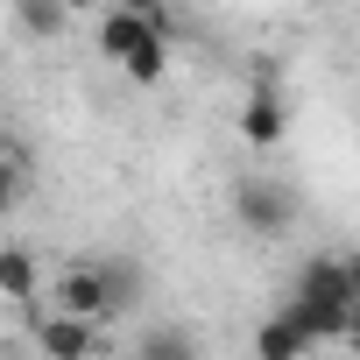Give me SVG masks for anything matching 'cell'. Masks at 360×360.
<instances>
[{
	"label": "cell",
	"instance_id": "obj_1",
	"mask_svg": "<svg viewBox=\"0 0 360 360\" xmlns=\"http://www.w3.org/2000/svg\"><path fill=\"white\" fill-rule=\"evenodd\" d=\"M233 219H240L248 233L276 240V233H290V226H297V198H290V184H269V176H240V184H233Z\"/></svg>",
	"mask_w": 360,
	"mask_h": 360
},
{
	"label": "cell",
	"instance_id": "obj_2",
	"mask_svg": "<svg viewBox=\"0 0 360 360\" xmlns=\"http://www.w3.org/2000/svg\"><path fill=\"white\" fill-rule=\"evenodd\" d=\"M29 339L43 346V360H92L99 353V325L64 318V311H43V304H29Z\"/></svg>",
	"mask_w": 360,
	"mask_h": 360
},
{
	"label": "cell",
	"instance_id": "obj_3",
	"mask_svg": "<svg viewBox=\"0 0 360 360\" xmlns=\"http://www.w3.org/2000/svg\"><path fill=\"white\" fill-rule=\"evenodd\" d=\"M92 269H99V290H106V325L127 318V311H141V297H148L141 262H127V255H92Z\"/></svg>",
	"mask_w": 360,
	"mask_h": 360
},
{
	"label": "cell",
	"instance_id": "obj_4",
	"mask_svg": "<svg viewBox=\"0 0 360 360\" xmlns=\"http://www.w3.org/2000/svg\"><path fill=\"white\" fill-rule=\"evenodd\" d=\"M283 127H290V106H283V92L262 78V85L248 92V106H240V141H248V148H276Z\"/></svg>",
	"mask_w": 360,
	"mask_h": 360
},
{
	"label": "cell",
	"instance_id": "obj_5",
	"mask_svg": "<svg viewBox=\"0 0 360 360\" xmlns=\"http://www.w3.org/2000/svg\"><path fill=\"white\" fill-rule=\"evenodd\" d=\"M57 311H64V318H85V325H106V290H99L92 255L64 269V283H57Z\"/></svg>",
	"mask_w": 360,
	"mask_h": 360
},
{
	"label": "cell",
	"instance_id": "obj_6",
	"mask_svg": "<svg viewBox=\"0 0 360 360\" xmlns=\"http://www.w3.org/2000/svg\"><path fill=\"white\" fill-rule=\"evenodd\" d=\"M0 297L8 304H36L43 297V262L29 248H0Z\"/></svg>",
	"mask_w": 360,
	"mask_h": 360
},
{
	"label": "cell",
	"instance_id": "obj_7",
	"mask_svg": "<svg viewBox=\"0 0 360 360\" xmlns=\"http://www.w3.org/2000/svg\"><path fill=\"white\" fill-rule=\"evenodd\" d=\"M134 360H198V339L184 332V325H169V318H155L141 339H134Z\"/></svg>",
	"mask_w": 360,
	"mask_h": 360
},
{
	"label": "cell",
	"instance_id": "obj_8",
	"mask_svg": "<svg viewBox=\"0 0 360 360\" xmlns=\"http://www.w3.org/2000/svg\"><path fill=\"white\" fill-rule=\"evenodd\" d=\"M141 36H148V29H141L127 8H106V15H99V29H92V43H99V57H106V64H127V50H134Z\"/></svg>",
	"mask_w": 360,
	"mask_h": 360
},
{
	"label": "cell",
	"instance_id": "obj_9",
	"mask_svg": "<svg viewBox=\"0 0 360 360\" xmlns=\"http://www.w3.org/2000/svg\"><path fill=\"white\" fill-rule=\"evenodd\" d=\"M304 353H311V346H304V332H297L290 318L269 311V318L255 325V360H304Z\"/></svg>",
	"mask_w": 360,
	"mask_h": 360
},
{
	"label": "cell",
	"instance_id": "obj_10",
	"mask_svg": "<svg viewBox=\"0 0 360 360\" xmlns=\"http://www.w3.org/2000/svg\"><path fill=\"white\" fill-rule=\"evenodd\" d=\"M127 85H162V71H169V43H155V36H141L134 50H127Z\"/></svg>",
	"mask_w": 360,
	"mask_h": 360
},
{
	"label": "cell",
	"instance_id": "obj_11",
	"mask_svg": "<svg viewBox=\"0 0 360 360\" xmlns=\"http://www.w3.org/2000/svg\"><path fill=\"white\" fill-rule=\"evenodd\" d=\"M15 15H22V29H29V36H57V29L71 22L64 0H15Z\"/></svg>",
	"mask_w": 360,
	"mask_h": 360
},
{
	"label": "cell",
	"instance_id": "obj_12",
	"mask_svg": "<svg viewBox=\"0 0 360 360\" xmlns=\"http://www.w3.org/2000/svg\"><path fill=\"white\" fill-rule=\"evenodd\" d=\"M22 184H29V162L15 141H0V212H15L22 205Z\"/></svg>",
	"mask_w": 360,
	"mask_h": 360
},
{
	"label": "cell",
	"instance_id": "obj_13",
	"mask_svg": "<svg viewBox=\"0 0 360 360\" xmlns=\"http://www.w3.org/2000/svg\"><path fill=\"white\" fill-rule=\"evenodd\" d=\"M339 269H346V290H353V304H360V255H339Z\"/></svg>",
	"mask_w": 360,
	"mask_h": 360
},
{
	"label": "cell",
	"instance_id": "obj_14",
	"mask_svg": "<svg viewBox=\"0 0 360 360\" xmlns=\"http://www.w3.org/2000/svg\"><path fill=\"white\" fill-rule=\"evenodd\" d=\"M346 339H353V346H360V304H353V325H346Z\"/></svg>",
	"mask_w": 360,
	"mask_h": 360
},
{
	"label": "cell",
	"instance_id": "obj_15",
	"mask_svg": "<svg viewBox=\"0 0 360 360\" xmlns=\"http://www.w3.org/2000/svg\"><path fill=\"white\" fill-rule=\"evenodd\" d=\"M64 8H71V15H78V8H85V0H64Z\"/></svg>",
	"mask_w": 360,
	"mask_h": 360
}]
</instances>
